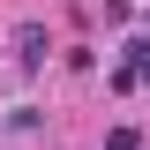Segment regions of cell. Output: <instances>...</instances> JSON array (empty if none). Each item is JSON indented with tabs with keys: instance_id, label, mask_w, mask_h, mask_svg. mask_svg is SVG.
I'll return each mask as SVG.
<instances>
[{
	"instance_id": "2",
	"label": "cell",
	"mask_w": 150,
	"mask_h": 150,
	"mask_svg": "<svg viewBox=\"0 0 150 150\" xmlns=\"http://www.w3.org/2000/svg\"><path fill=\"white\" fill-rule=\"evenodd\" d=\"M143 30H150V15H143Z\"/></svg>"
},
{
	"instance_id": "1",
	"label": "cell",
	"mask_w": 150,
	"mask_h": 150,
	"mask_svg": "<svg viewBox=\"0 0 150 150\" xmlns=\"http://www.w3.org/2000/svg\"><path fill=\"white\" fill-rule=\"evenodd\" d=\"M15 45H23V68H38V60H45V30H38V23H23Z\"/></svg>"
}]
</instances>
